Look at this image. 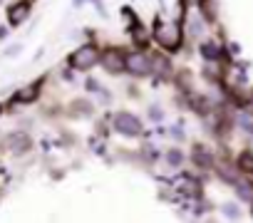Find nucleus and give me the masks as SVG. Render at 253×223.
<instances>
[{"mask_svg": "<svg viewBox=\"0 0 253 223\" xmlns=\"http://www.w3.org/2000/svg\"><path fill=\"white\" fill-rule=\"evenodd\" d=\"M104 65H107L109 70H114V72H122V70H124V57H122L119 52H109V55L104 57Z\"/></svg>", "mask_w": 253, "mask_h": 223, "instance_id": "obj_2", "label": "nucleus"}, {"mask_svg": "<svg viewBox=\"0 0 253 223\" xmlns=\"http://www.w3.org/2000/svg\"><path fill=\"white\" fill-rule=\"evenodd\" d=\"M94 60H97L94 50H92V47H84V50H80V52L72 57V65H75L77 70H87L89 65H94Z\"/></svg>", "mask_w": 253, "mask_h": 223, "instance_id": "obj_1", "label": "nucleus"}, {"mask_svg": "<svg viewBox=\"0 0 253 223\" xmlns=\"http://www.w3.org/2000/svg\"><path fill=\"white\" fill-rule=\"evenodd\" d=\"M23 15H28V5H25V3H20V5H15V8L10 10V23L18 25V23L23 20Z\"/></svg>", "mask_w": 253, "mask_h": 223, "instance_id": "obj_3", "label": "nucleus"}]
</instances>
